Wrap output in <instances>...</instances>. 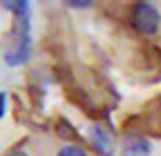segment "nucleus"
Listing matches in <instances>:
<instances>
[{
  "label": "nucleus",
  "mask_w": 161,
  "mask_h": 156,
  "mask_svg": "<svg viewBox=\"0 0 161 156\" xmlns=\"http://www.w3.org/2000/svg\"><path fill=\"white\" fill-rule=\"evenodd\" d=\"M5 7L16 13L5 60L9 65H20L29 58V5L25 0H18V3H5Z\"/></svg>",
  "instance_id": "obj_1"
},
{
  "label": "nucleus",
  "mask_w": 161,
  "mask_h": 156,
  "mask_svg": "<svg viewBox=\"0 0 161 156\" xmlns=\"http://www.w3.org/2000/svg\"><path fill=\"white\" fill-rule=\"evenodd\" d=\"M159 11L150 3H139L132 11V23L141 34H154L159 27Z\"/></svg>",
  "instance_id": "obj_2"
},
{
  "label": "nucleus",
  "mask_w": 161,
  "mask_h": 156,
  "mask_svg": "<svg viewBox=\"0 0 161 156\" xmlns=\"http://www.w3.org/2000/svg\"><path fill=\"white\" fill-rule=\"evenodd\" d=\"M90 141H92V145L96 147V152L103 154V156H110V154L114 152L112 136H110L105 129H101V127H92V129H90Z\"/></svg>",
  "instance_id": "obj_3"
},
{
  "label": "nucleus",
  "mask_w": 161,
  "mask_h": 156,
  "mask_svg": "<svg viewBox=\"0 0 161 156\" xmlns=\"http://www.w3.org/2000/svg\"><path fill=\"white\" fill-rule=\"evenodd\" d=\"M150 143L143 136H128L123 143V156H148Z\"/></svg>",
  "instance_id": "obj_4"
},
{
  "label": "nucleus",
  "mask_w": 161,
  "mask_h": 156,
  "mask_svg": "<svg viewBox=\"0 0 161 156\" xmlns=\"http://www.w3.org/2000/svg\"><path fill=\"white\" fill-rule=\"evenodd\" d=\"M58 156H87V152L83 147H78V145H65L58 152Z\"/></svg>",
  "instance_id": "obj_5"
},
{
  "label": "nucleus",
  "mask_w": 161,
  "mask_h": 156,
  "mask_svg": "<svg viewBox=\"0 0 161 156\" xmlns=\"http://www.w3.org/2000/svg\"><path fill=\"white\" fill-rule=\"evenodd\" d=\"M69 5H72V7H90V3H74V0H72Z\"/></svg>",
  "instance_id": "obj_6"
},
{
  "label": "nucleus",
  "mask_w": 161,
  "mask_h": 156,
  "mask_svg": "<svg viewBox=\"0 0 161 156\" xmlns=\"http://www.w3.org/2000/svg\"><path fill=\"white\" fill-rule=\"evenodd\" d=\"M9 156H27V154H25V152H23V149H16V152H11V154H9Z\"/></svg>",
  "instance_id": "obj_7"
}]
</instances>
